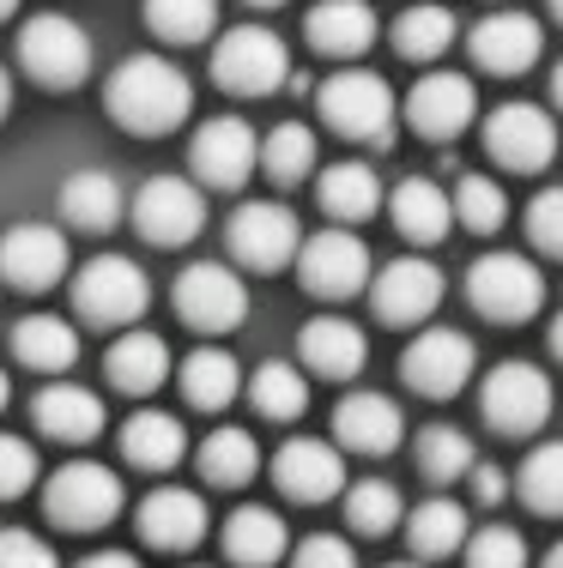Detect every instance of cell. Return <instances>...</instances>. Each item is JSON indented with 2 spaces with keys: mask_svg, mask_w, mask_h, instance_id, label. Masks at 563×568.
I'll list each match as a JSON object with an SVG mask.
<instances>
[{
  "mask_svg": "<svg viewBox=\"0 0 563 568\" xmlns=\"http://www.w3.org/2000/svg\"><path fill=\"white\" fill-rule=\"evenodd\" d=\"M103 103H110V115L128 133H170L194 110V85L164 55H128L110 73V85H103Z\"/></svg>",
  "mask_w": 563,
  "mask_h": 568,
  "instance_id": "cell-1",
  "label": "cell"
},
{
  "mask_svg": "<svg viewBox=\"0 0 563 568\" xmlns=\"http://www.w3.org/2000/svg\"><path fill=\"white\" fill-rule=\"evenodd\" d=\"M315 103H321V121H328L340 140L394 145L400 103H394V85H388L382 73H370V67H340L333 79H321Z\"/></svg>",
  "mask_w": 563,
  "mask_h": 568,
  "instance_id": "cell-2",
  "label": "cell"
},
{
  "mask_svg": "<svg viewBox=\"0 0 563 568\" xmlns=\"http://www.w3.org/2000/svg\"><path fill=\"white\" fill-rule=\"evenodd\" d=\"M67 291H73L79 321H91V327H122V333L152 303V284H145L140 261H128V254H91Z\"/></svg>",
  "mask_w": 563,
  "mask_h": 568,
  "instance_id": "cell-3",
  "label": "cell"
},
{
  "mask_svg": "<svg viewBox=\"0 0 563 568\" xmlns=\"http://www.w3.org/2000/svg\"><path fill=\"white\" fill-rule=\"evenodd\" d=\"M19 61L37 85L73 91L91 79V37H86V24L67 19V12H37L19 31Z\"/></svg>",
  "mask_w": 563,
  "mask_h": 568,
  "instance_id": "cell-4",
  "label": "cell"
},
{
  "mask_svg": "<svg viewBox=\"0 0 563 568\" xmlns=\"http://www.w3.org/2000/svg\"><path fill=\"white\" fill-rule=\"evenodd\" d=\"M122 503H128L122 478L110 466H98V459H67L43 490V514L56 526H67V532H98V526H110L122 514Z\"/></svg>",
  "mask_w": 563,
  "mask_h": 568,
  "instance_id": "cell-5",
  "label": "cell"
},
{
  "mask_svg": "<svg viewBox=\"0 0 563 568\" xmlns=\"http://www.w3.org/2000/svg\"><path fill=\"white\" fill-rule=\"evenodd\" d=\"M212 79L237 98H273L279 85L291 79V55L279 43V31L267 24H237L212 43Z\"/></svg>",
  "mask_w": 563,
  "mask_h": 568,
  "instance_id": "cell-6",
  "label": "cell"
},
{
  "mask_svg": "<svg viewBox=\"0 0 563 568\" xmlns=\"http://www.w3.org/2000/svg\"><path fill=\"white\" fill-rule=\"evenodd\" d=\"M466 296H473V308L485 321L515 327V321L540 315L545 278H540V266H533L527 254H485V261H473V273H466Z\"/></svg>",
  "mask_w": 563,
  "mask_h": 568,
  "instance_id": "cell-7",
  "label": "cell"
},
{
  "mask_svg": "<svg viewBox=\"0 0 563 568\" xmlns=\"http://www.w3.org/2000/svg\"><path fill=\"white\" fill-rule=\"evenodd\" d=\"M224 242H231V254L249 273H279V266L298 261L303 230H298V212L291 206H279V200H249V206L231 212Z\"/></svg>",
  "mask_w": 563,
  "mask_h": 568,
  "instance_id": "cell-8",
  "label": "cell"
},
{
  "mask_svg": "<svg viewBox=\"0 0 563 568\" xmlns=\"http://www.w3.org/2000/svg\"><path fill=\"white\" fill-rule=\"evenodd\" d=\"M298 278H303V291L328 296V303H345V296L370 291V248H364V236H352V230H315V236H303Z\"/></svg>",
  "mask_w": 563,
  "mask_h": 568,
  "instance_id": "cell-9",
  "label": "cell"
},
{
  "mask_svg": "<svg viewBox=\"0 0 563 568\" xmlns=\"http://www.w3.org/2000/svg\"><path fill=\"white\" fill-rule=\"evenodd\" d=\"M177 315L194 333H231V327H243V315H249V284L224 261H194V266H182V278H177Z\"/></svg>",
  "mask_w": 563,
  "mask_h": 568,
  "instance_id": "cell-10",
  "label": "cell"
},
{
  "mask_svg": "<svg viewBox=\"0 0 563 568\" xmlns=\"http://www.w3.org/2000/svg\"><path fill=\"white\" fill-rule=\"evenodd\" d=\"M485 424L503 429V436H533V429H545V417H552V382H545V369H533V363H497V369L485 375Z\"/></svg>",
  "mask_w": 563,
  "mask_h": 568,
  "instance_id": "cell-11",
  "label": "cell"
},
{
  "mask_svg": "<svg viewBox=\"0 0 563 568\" xmlns=\"http://www.w3.org/2000/svg\"><path fill=\"white\" fill-rule=\"evenodd\" d=\"M188 164H194V175L207 187H243L261 170V133L243 115H212L188 140Z\"/></svg>",
  "mask_w": 563,
  "mask_h": 568,
  "instance_id": "cell-12",
  "label": "cell"
},
{
  "mask_svg": "<svg viewBox=\"0 0 563 568\" xmlns=\"http://www.w3.org/2000/svg\"><path fill=\"white\" fill-rule=\"evenodd\" d=\"M485 152L497 158L503 170L533 175L557 158V121L540 110V103H497L485 115Z\"/></svg>",
  "mask_w": 563,
  "mask_h": 568,
  "instance_id": "cell-13",
  "label": "cell"
},
{
  "mask_svg": "<svg viewBox=\"0 0 563 568\" xmlns=\"http://www.w3.org/2000/svg\"><path fill=\"white\" fill-rule=\"evenodd\" d=\"M473 363H479V351H473L466 333L431 327V333H419V339L406 345L400 375H406V387H412V394H424V399H454L466 382H473Z\"/></svg>",
  "mask_w": 563,
  "mask_h": 568,
  "instance_id": "cell-14",
  "label": "cell"
},
{
  "mask_svg": "<svg viewBox=\"0 0 563 568\" xmlns=\"http://www.w3.org/2000/svg\"><path fill=\"white\" fill-rule=\"evenodd\" d=\"M133 224H140V236L158 242V248H182V242H194L200 224H207V194H200L194 182H182V175H152V182L140 187V200H133Z\"/></svg>",
  "mask_w": 563,
  "mask_h": 568,
  "instance_id": "cell-15",
  "label": "cell"
},
{
  "mask_svg": "<svg viewBox=\"0 0 563 568\" xmlns=\"http://www.w3.org/2000/svg\"><path fill=\"white\" fill-rule=\"evenodd\" d=\"M67 236L56 224H12L0 230V278L12 291H56L67 278Z\"/></svg>",
  "mask_w": 563,
  "mask_h": 568,
  "instance_id": "cell-16",
  "label": "cell"
},
{
  "mask_svg": "<svg viewBox=\"0 0 563 568\" xmlns=\"http://www.w3.org/2000/svg\"><path fill=\"white\" fill-rule=\"evenodd\" d=\"M370 303L388 327H419V321H431L436 303H442V273L431 261H419V254L388 261L382 273L370 278Z\"/></svg>",
  "mask_w": 563,
  "mask_h": 568,
  "instance_id": "cell-17",
  "label": "cell"
},
{
  "mask_svg": "<svg viewBox=\"0 0 563 568\" xmlns=\"http://www.w3.org/2000/svg\"><path fill=\"white\" fill-rule=\"evenodd\" d=\"M466 49H473V61L485 67V73H527L545 49V31H540L533 12L503 7V12H491V19H479L473 31H466Z\"/></svg>",
  "mask_w": 563,
  "mask_h": 568,
  "instance_id": "cell-18",
  "label": "cell"
},
{
  "mask_svg": "<svg viewBox=\"0 0 563 568\" xmlns=\"http://www.w3.org/2000/svg\"><path fill=\"white\" fill-rule=\"evenodd\" d=\"M479 115V91L466 73H449V67H436V73H424L419 85H412L406 98V121L424 133V140H454V133H466V121Z\"/></svg>",
  "mask_w": 563,
  "mask_h": 568,
  "instance_id": "cell-19",
  "label": "cell"
},
{
  "mask_svg": "<svg viewBox=\"0 0 563 568\" xmlns=\"http://www.w3.org/2000/svg\"><path fill=\"white\" fill-rule=\"evenodd\" d=\"M273 484L291 496V503H328V496L345 490V459H340L333 442L291 436L285 448L273 454Z\"/></svg>",
  "mask_w": 563,
  "mask_h": 568,
  "instance_id": "cell-20",
  "label": "cell"
},
{
  "mask_svg": "<svg viewBox=\"0 0 563 568\" xmlns=\"http://www.w3.org/2000/svg\"><path fill=\"white\" fill-rule=\"evenodd\" d=\"M133 520H140V538L152 550H194L212 526L200 490H182V484H158V490L133 508Z\"/></svg>",
  "mask_w": 563,
  "mask_h": 568,
  "instance_id": "cell-21",
  "label": "cell"
},
{
  "mask_svg": "<svg viewBox=\"0 0 563 568\" xmlns=\"http://www.w3.org/2000/svg\"><path fill=\"white\" fill-rule=\"evenodd\" d=\"M333 436L352 454H394L400 436H406V417L388 394H345L333 405Z\"/></svg>",
  "mask_w": 563,
  "mask_h": 568,
  "instance_id": "cell-22",
  "label": "cell"
},
{
  "mask_svg": "<svg viewBox=\"0 0 563 568\" xmlns=\"http://www.w3.org/2000/svg\"><path fill=\"white\" fill-rule=\"evenodd\" d=\"M298 351H303V369L321 375V382H352L370 357V339H364V327L345 321V315H315L310 327H303Z\"/></svg>",
  "mask_w": 563,
  "mask_h": 568,
  "instance_id": "cell-23",
  "label": "cell"
},
{
  "mask_svg": "<svg viewBox=\"0 0 563 568\" xmlns=\"http://www.w3.org/2000/svg\"><path fill=\"white\" fill-rule=\"evenodd\" d=\"M375 7L370 0H321L310 7V19H303V37H310L315 55H333V61H358L364 49L375 43Z\"/></svg>",
  "mask_w": 563,
  "mask_h": 568,
  "instance_id": "cell-24",
  "label": "cell"
},
{
  "mask_svg": "<svg viewBox=\"0 0 563 568\" xmlns=\"http://www.w3.org/2000/svg\"><path fill=\"white\" fill-rule=\"evenodd\" d=\"M31 417L49 442H73V448L91 436H103V399L79 382H49L43 394L31 399Z\"/></svg>",
  "mask_w": 563,
  "mask_h": 568,
  "instance_id": "cell-25",
  "label": "cell"
},
{
  "mask_svg": "<svg viewBox=\"0 0 563 568\" xmlns=\"http://www.w3.org/2000/svg\"><path fill=\"white\" fill-rule=\"evenodd\" d=\"M388 219L406 242H419V248H431L454 230V200L442 194L431 175H406V182L394 187V200H388Z\"/></svg>",
  "mask_w": 563,
  "mask_h": 568,
  "instance_id": "cell-26",
  "label": "cell"
},
{
  "mask_svg": "<svg viewBox=\"0 0 563 568\" xmlns=\"http://www.w3.org/2000/svg\"><path fill=\"white\" fill-rule=\"evenodd\" d=\"M177 382H182V399L194 412H224V405L243 394V363L224 345H200L177 363Z\"/></svg>",
  "mask_w": 563,
  "mask_h": 568,
  "instance_id": "cell-27",
  "label": "cell"
},
{
  "mask_svg": "<svg viewBox=\"0 0 563 568\" xmlns=\"http://www.w3.org/2000/svg\"><path fill=\"white\" fill-rule=\"evenodd\" d=\"M103 369H110V382L122 387V394H158V387L170 382V345L158 339V333H140V327H128L122 339L110 345V357H103Z\"/></svg>",
  "mask_w": 563,
  "mask_h": 568,
  "instance_id": "cell-28",
  "label": "cell"
},
{
  "mask_svg": "<svg viewBox=\"0 0 563 568\" xmlns=\"http://www.w3.org/2000/svg\"><path fill=\"white\" fill-rule=\"evenodd\" d=\"M224 557L237 568H273L291 557V532L285 520H279L273 508H237L231 520H224Z\"/></svg>",
  "mask_w": 563,
  "mask_h": 568,
  "instance_id": "cell-29",
  "label": "cell"
},
{
  "mask_svg": "<svg viewBox=\"0 0 563 568\" xmlns=\"http://www.w3.org/2000/svg\"><path fill=\"white\" fill-rule=\"evenodd\" d=\"M122 454H128V466H140V471L182 466V454H188L182 417H170V412H133L128 424H122Z\"/></svg>",
  "mask_w": 563,
  "mask_h": 568,
  "instance_id": "cell-30",
  "label": "cell"
},
{
  "mask_svg": "<svg viewBox=\"0 0 563 568\" xmlns=\"http://www.w3.org/2000/svg\"><path fill=\"white\" fill-rule=\"evenodd\" d=\"M12 357H19L24 369H37V375L73 369V363H79L73 321H61V315H24L19 327H12Z\"/></svg>",
  "mask_w": 563,
  "mask_h": 568,
  "instance_id": "cell-31",
  "label": "cell"
},
{
  "mask_svg": "<svg viewBox=\"0 0 563 568\" xmlns=\"http://www.w3.org/2000/svg\"><path fill=\"white\" fill-rule=\"evenodd\" d=\"M315 200H321V212H328V219L358 224V219H375V206H382V182H375L370 164L345 158V164H328V170H321Z\"/></svg>",
  "mask_w": 563,
  "mask_h": 568,
  "instance_id": "cell-32",
  "label": "cell"
},
{
  "mask_svg": "<svg viewBox=\"0 0 563 568\" xmlns=\"http://www.w3.org/2000/svg\"><path fill=\"white\" fill-rule=\"evenodd\" d=\"M122 212V182L110 170H73L61 182V219L73 230H110Z\"/></svg>",
  "mask_w": 563,
  "mask_h": 568,
  "instance_id": "cell-33",
  "label": "cell"
},
{
  "mask_svg": "<svg viewBox=\"0 0 563 568\" xmlns=\"http://www.w3.org/2000/svg\"><path fill=\"white\" fill-rule=\"evenodd\" d=\"M454 37H461V19L449 7H436V0H412L394 19V49L406 61H442L454 49Z\"/></svg>",
  "mask_w": 563,
  "mask_h": 568,
  "instance_id": "cell-34",
  "label": "cell"
},
{
  "mask_svg": "<svg viewBox=\"0 0 563 568\" xmlns=\"http://www.w3.org/2000/svg\"><path fill=\"white\" fill-rule=\"evenodd\" d=\"M406 538H412V557L419 562H436V557H454L466 545V508L449 503V496H431L406 514Z\"/></svg>",
  "mask_w": 563,
  "mask_h": 568,
  "instance_id": "cell-35",
  "label": "cell"
},
{
  "mask_svg": "<svg viewBox=\"0 0 563 568\" xmlns=\"http://www.w3.org/2000/svg\"><path fill=\"white\" fill-rule=\"evenodd\" d=\"M194 459H200V478L219 484V490H243L254 471H261V448H254L249 429H212Z\"/></svg>",
  "mask_w": 563,
  "mask_h": 568,
  "instance_id": "cell-36",
  "label": "cell"
},
{
  "mask_svg": "<svg viewBox=\"0 0 563 568\" xmlns=\"http://www.w3.org/2000/svg\"><path fill=\"white\" fill-rule=\"evenodd\" d=\"M249 399L261 417H273V424H298L303 412H310V382H303L298 363H261V369L249 375Z\"/></svg>",
  "mask_w": 563,
  "mask_h": 568,
  "instance_id": "cell-37",
  "label": "cell"
},
{
  "mask_svg": "<svg viewBox=\"0 0 563 568\" xmlns=\"http://www.w3.org/2000/svg\"><path fill=\"white\" fill-rule=\"evenodd\" d=\"M400 520H406V503H400V490L388 478H358L352 490H345V526H358L364 538L394 532Z\"/></svg>",
  "mask_w": 563,
  "mask_h": 568,
  "instance_id": "cell-38",
  "label": "cell"
},
{
  "mask_svg": "<svg viewBox=\"0 0 563 568\" xmlns=\"http://www.w3.org/2000/svg\"><path fill=\"white\" fill-rule=\"evenodd\" d=\"M473 466H479V454H473V442H466V429H454V424L419 429V471L431 484H454V478H466Z\"/></svg>",
  "mask_w": 563,
  "mask_h": 568,
  "instance_id": "cell-39",
  "label": "cell"
},
{
  "mask_svg": "<svg viewBox=\"0 0 563 568\" xmlns=\"http://www.w3.org/2000/svg\"><path fill=\"white\" fill-rule=\"evenodd\" d=\"M515 490L533 514H563V442H540L515 471Z\"/></svg>",
  "mask_w": 563,
  "mask_h": 568,
  "instance_id": "cell-40",
  "label": "cell"
},
{
  "mask_svg": "<svg viewBox=\"0 0 563 568\" xmlns=\"http://www.w3.org/2000/svg\"><path fill=\"white\" fill-rule=\"evenodd\" d=\"M145 24L164 43H200L219 31V0H145Z\"/></svg>",
  "mask_w": 563,
  "mask_h": 568,
  "instance_id": "cell-41",
  "label": "cell"
},
{
  "mask_svg": "<svg viewBox=\"0 0 563 568\" xmlns=\"http://www.w3.org/2000/svg\"><path fill=\"white\" fill-rule=\"evenodd\" d=\"M261 170L273 182H303L315 170V133L303 121H279L273 133L261 140Z\"/></svg>",
  "mask_w": 563,
  "mask_h": 568,
  "instance_id": "cell-42",
  "label": "cell"
},
{
  "mask_svg": "<svg viewBox=\"0 0 563 568\" xmlns=\"http://www.w3.org/2000/svg\"><path fill=\"white\" fill-rule=\"evenodd\" d=\"M454 224H466V230H479V236H491V230H503L509 219V194L491 175H461L454 182Z\"/></svg>",
  "mask_w": 563,
  "mask_h": 568,
  "instance_id": "cell-43",
  "label": "cell"
},
{
  "mask_svg": "<svg viewBox=\"0 0 563 568\" xmlns=\"http://www.w3.org/2000/svg\"><path fill=\"white\" fill-rule=\"evenodd\" d=\"M466 568H527V538L515 526H485L466 538Z\"/></svg>",
  "mask_w": 563,
  "mask_h": 568,
  "instance_id": "cell-44",
  "label": "cell"
},
{
  "mask_svg": "<svg viewBox=\"0 0 563 568\" xmlns=\"http://www.w3.org/2000/svg\"><path fill=\"white\" fill-rule=\"evenodd\" d=\"M37 484V448L19 436H7L0 429V503H12V496H24Z\"/></svg>",
  "mask_w": 563,
  "mask_h": 568,
  "instance_id": "cell-45",
  "label": "cell"
},
{
  "mask_svg": "<svg viewBox=\"0 0 563 568\" xmlns=\"http://www.w3.org/2000/svg\"><path fill=\"white\" fill-rule=\"evenodd\" d=\"M527 236H533L540 254L563 261V187H545V194L527 206Z\"/></svg>",
  "mask_w": 563,
  "mask_h": 568,
  "instance_id": "cell-46",
  "label": "cell"
},
{
  "mask_svg": "<svg viewBox=\"0 0 563 568\" xmlns=\"http://www.w3.org/2000/svg\"><path fill=\"white\" fill-rule=\"evenodd\" d=\"M0 568H56V550L24 526H0Z\"/></svg>",
  "mask_w": 563,
  "mask_h": 568,
  "instance_id": "cell-47",
  "label": "cell"
},
{
  "mask_svg": "<svg viewBox=\"0 0 563 568\" xmlns=\"http://www.w3.org/2000/svg\"><path fill=\"white\" fill-rule=\"evenodd\" d=\"M291 568H358V550L340 532H310L291 550Z\"/></svg>",
  "mask_w": 563,
  "mask_h": 568,
  "instance_id": "cell-48",
  "label": "cell"
},
{
  "mask_svg": "<svg viewBox=\"0 0 563 568\" xmlns=\"http://www.w3.org/2000/svg\"><path fill=\"white\" fill-rule=\"evenodd\" d=\"M473 496H479L485 508H497L503 496H509V478H503L497 466H473Z\"/></svg>",
  "mask_w": 563,
  "mask_h": 568,
  "instance_id": "cell-49",
  "label": "cell"
},
{
  "mask_svg": "<svg viewBox=\"0 0 563 568\" xmlns=\"http://www.w3.org/2000/svg\"><path fill=\"white\" fill-rule=\"evenodd\" d=\"M79 568H140V557H133V550H91Z\"/></svg>",
  "mask_w": 563,
  "mask_h": 568,
  "instance_id": "cell-50",
  "label": "cell"
},
{
  "mask_svg": "<svg viewBox=\"0 0 563 568\" xmlns=\"http://www.w3.org/2000/svg\"><path fill=\"white\" fill-rule=\"evenodd\" d=\"M552 357L563 363V308H557V315H552Z\"/></svg>",
  "mask_w": 563,
  "mask_h": 568,
  "instance_id": "cell-51",
  "label": "cell"
},
{
  "mask_svg": "<svg viewBox=\"0 0 563 568\" xmlns=\"http://www.w3.org/2000/svg\"><path fill=\"white\" fill-rule=\"evenodd\" d=\"M7 110H12V79H7V67H0V121H7Z\"/></svg>",
  "mask_w": 563,
  "mask_h": 568,
  "instance_id": "cell-52",
  "label": "cell"
},
{
  "mask_svg": "<svg viewBox=\"0 0 563 568\" xmlns=\"http://www.w3.org/2000/svg\"><path fill=\"white\" fill-rule=\"evenodd\" d=\"M540 568H563V538H557L552 550H545V562H540Z\"/></svg>",
  "mask_w": 563,
  "mask_h": 568,
  "instance_id": "cell-53",
  "label": "cell"
},
{
  "mask_svg": "<svg viewBox=\"0 0 563 568\" xmlns=\"http://www.w3.org/2000/svg\"><path fill=\"white\" fill-rule=\"evenodd\" d=\"M552 98H557V103H563V61H557V67H552Z\"/></svg>",
  "mask_w": 563,
  "mask_h": 568,
  "instance_id": "cell-54",
  "label": "cell"
},
{
  "mask_svg": "<svg viewBox=\"0 0 563 568\" xmlns=\"http://www.w3.org/2000/svg\"><path fill=\"white\" fill-rule=\"evenodd\" d=\"M7 399H12V382H7V369H0V412H7Z\"/></svg>",
  "mask_w": 563,
  "mask_h": 568,
  "instance_id": "cell-55",
  "label": "cell"
},
{
  "mask_svg": "<svg viewBox=\"0 0 563 568\" xmlns=\"http://www.w3.org/2000/svg\"><path fill=\"white\" fill-rule=\"evenodd\" d=\"M7 12H19V0H0V19H7Z\"/></svg>",
  "mask_w": 563,
  "mask_h": 568,
  "instance_id": "cell-56",
  "label": "cell"
},
{
  "mask_svg": "<svg viewBox=\"0 0 563 568\" xmlns=\"http://www.w3.org/2000/svg\"><path fill=\"white\" fill-rule=\"evenodd\" d=\"M249 7H285V0H249Z\"/></svg>",
  "mask_w": 563,
  "mask_h": 568,
  "instance_id": "cell-57",
  "label": "cell"
},
{
  "mask_svg": "<svg viewBox=\"0 0 563 568\" xmlns=\"http://www.w3.org/2000/svg\"><path fill=\"white\" fill-rule=\"evenodd\" d=\"M388 568H424V562H388Z\"/></svg>",
  "mask_w": 563,
  "mask_h": 568,
  "instance_id": "cell-58",
  "label": "cell"
},
{
  "mask_svg": "<svg viewBox=\"0 0 563 568\" xmlns=\"http://www.w3.org/2000/svg\"><path fill=\"white\" fill-rule=\"evenodd\" d=\"M552 12H557V19H563V0H552Z\"/></svg>",
  "mask_w": 563,
  "mask_h": 568,
  "instance_id": "cell-59",
  "label": "cell"
}]
</instances>
